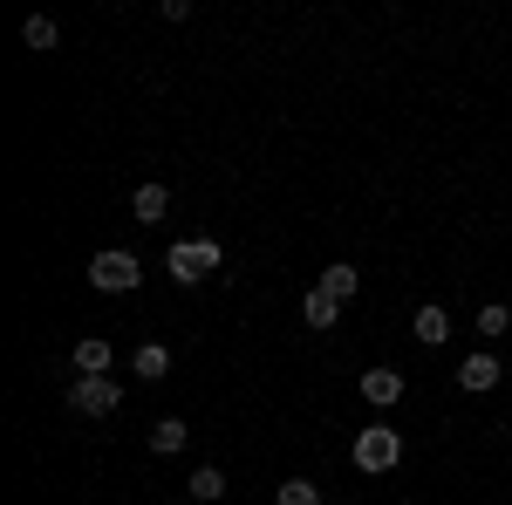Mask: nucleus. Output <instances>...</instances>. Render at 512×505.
Listing matches in <instances>:
<instances>
[{
	"instance_id": "nucleus-2",
	"label": "nucleus",
	"mask_w": 512,
	"mask_h": 505,
	"mask_svg": "<svg viewBox=\"0 0 512 505\" xmlns=\"http://www.w3.org/2000/svg\"><path fill=\"white\" fill-rule=\"evenodd\" d=\"M349 458H355V471H396V458H403V430L369 424V430L349 444Z\"/></svg>"
},
{
	"instance_id": "nucleus-18",
	"label": "nucleus",
	"mask_w": 512,
	"mask_h": 505,
	"mask_svg": "<svg viewBox=\"0 0 512 505\" xmlns=\"http://www.w3.org/2000/svg\"><path fill=\"white\" fill-rule=\"evenodd\" d=\"M178 505H198V499H178Z\"/></svg>"
},
{
	"instance_id": "nucleus-5",
	"label": "nucleus",
	"mask_w": 512,
	"mask_h": 505,
	"mask_svg": "<svg viewBox=\"0 0 512 505\" xmlns=\"http://www.w3.org/2000/svg\"><path fill=\"white\" fill-rule=\"evenodd\" d=\"M458 389H472V396L499 389V355H465L458 362Z\"/></svg>"
},
{
	"instance_id": "nucleus-13",
	"label": "nucleus",
	"mask_w": 512,
	"mask_h": 505,
	"mask_svg": "<svg viewBox=\"0 0 512 505\" xmlns=\"http://www.w3.org/2000/svg\"><path fill=\"white\" fill-rule=\"evenodd\" d=\"M130 369H137V376H144V383H158L164 369H171V349H164V342H144V349L130 355Z\"/></svg>"
},
{
	"instance_id": "nucleus-16",
	"label": "nucleus",
	"mask_w": 512,
	"mask_h": 505,
	"mask_svg": "<svg viewBox=\"0 0 512 505\" xmlns=\"http://www.w3.org/2000/svg\"><path fill=\"white\" fill-rule=\"evenodd\" d=\"M274 505H321V492H315V478H287L274 492Z\"/></svg>"
},
{
	"instance_id": "nucleus-11",
	"label": "nucleus",
	"mask_w": 512,
	"mask_h": 505,
	"mask_svg": "<svg viewBox=\"0 0 512 505\" xmlns=\"http://www.w3.org/2000/svg\"><path fill=\"white\" fill-rule=\"evenodd\" d=\"M444 335H451V314L437 308V301H424V308H417V342H424V349H437Z\"/></svg>"
},
{
	"instance_id": "nucleus-9",
	"label": "nucleus",
	"mask_w": 512,
	"mask_h": 505,
	"mask_svg": "<svg viewBox=\"0 0 512 505\" xmlns=\"http://www.w3.org/2000/svg\"><path fill=\"white\" fill-rule=\"evenodd\" d=\"M185 492H192L198 505H212V499H226V471L219 465H198L192 478H185Z\"/></svg>"
},
{
	"instance_id": "nucleus-7",
	"label": "nucleus",
	"mask_w": 512,
	"mask_h": 505,
	"mask_svg": "<svg viewBox=\"0 0 512 505\" xmlns=\"http://www.w3.org/2000/svg\"><path fill=\"white\" fill-rule=\"evenodd\" d=\"M362 396L390 410V403H403V376L396 369H362Z\"/></svg>"
},
{
	"instance_id": "nucleus-14",
	"label": "nucleus",
	"mask_w": 512,
	"mask_h": 505,
	"mask_svg": "<svg viewBox=\"0 0 512 505\" xmlns=\"http://www.w3.org/2000/svg\"><path fill=\"white\" fill-rule=\"evenodd\" d=\"M21 41H28V48H55V41H62V28H55V21H48V14H28V21H21Z\"/></svg>"
},
{
	"instance_id": "nucleus-1",
	"label": "nucleus",
	"mask_w": 512,
	"mask_h": 505,
	"mask_svg": "<svg viewBox=\"0 0 512 505\" xmlns=\"http://www.w3.org/2000/svg\"><path fill=\"white\" fill-rule=\"evenodd\" d=\"M219 260H226V246H219V239H178V246L164 253L171 280H185V287H198L205 273H219Z\"/></svg>"
},
{
	"instance_id": "nucleus-10",
	"label": "nucleus",
	"mask_w": 512,
	"mask_h": 505,
	"mask_svg": "<svg viewBox=\"0 0 512 505\" xmlns=\"http://www.w3.org/2000/svg\"><path fill=\"white\" fill-rule=\"evenodd\" d=\"M315 287H321V294H335V301H355V287H362V273H355L349 260H335V267L321 273Z\"/></svg>"
},
{
	"instance_id": "nucleus-12",
	"label": "nucleus",
	"mask_w": 512,
	"mask_h": 505,
	"mask_svg": "<svg viewBox=\"0 0 512 505\" xmlns=\"http://www.w3.org/2000/svg\"><path fill=\"white\" fill-rule=\"evenodd\" d=\"M301 314H308V328H335V321H342V301H335V294H321V287H308Z\"/></svg>"
},
{
	"instance_id": "nucleus-8",
	"label": "nucleus",
	"mask_w": 512,
	"mask_h": 505,
	"mask_svg": "<svg viewBox=\"0 0 512 505\" xmlns=\"http://www.w3.org/2000/svg\"><path fill=\"white\" fill-rule=\"evenodd\" d=\"M130 212H137L144 226H158L164 212H171V192H164V185H137V192H130Z\"/></svg>"
},
{
	"instance_id": "nucleus-15",
	"label": "nucleus",
	"mask_w": 512,
	"mask_h": 505,
	"mask_svg": "<svg viewBox=\"0 0 512 505\" xmlns=\"http://www.w3.org/2000/svg\"><path fill=\"white\" fill-rule=\"evenodd\" d=\"M151 451H164V458H171V451H185V417H164V424L151 430Z\"/></svg>"
},
{
	"instance_id": "nucleus-4",
	"label": "nucleus",
	"mask_w": 512,
	"mask_h": 505,
	"mask_svg": "<svg viewBox=\"0 0 512 505\" xmlns=\"http://www.w3.org/2000/svg\"><path fill=\"white\" fill-rule=\"evenodd\" d=\"M123 403V389L110 383V376H82V383H69V410L76 417H110Z\"/></svg>"
},
{
	"instance_id": "nucleus-6",
	"label": "nucleus",
	"mask_w": 512,
	"mask_h": 505,
	"mask_svg": "<svg viewBox=\"0 0 512 505\" xmlns=\"http://www.w3.org/2000/svg\"><path fill=\"white\" fill-rule=\"evenodd\" d=\"M110 362H117V349H110L103 335H89V342H76V376H110Z\"/></svg>"
},
{
	"instance_id": "nucleus-3",
	"label": "nucleus",
	"mask_w": 512,
	"mask_h": 505,
	"mask_svg": "<svg viewBox=\"0 0 512 505\" xmlns=\"http://www.w3.org/2000/svg\"><path fill=\"white\" fill-rule=\"evenodd\" d=\"M137 280H144V267H137V253H123V246H110V253L89 260V287H96V294H130Z\"/></svg>"
},
{
	"instance_id": "nucleus-17",
	"label": "nucleus",
	"mask_w": 512,
	"mask_h": 505,
	"mask_svg": "<svg viewBox=\"0 0 512 505\" xmlns=\"http://www.w3.org/2000/svg\"><path fill=\"white\" fill-rule=\"evenodd\" d=\"M512 328V314L499 308V301H492V308H478V335H506Z\"/></svg>"
}]
</instances>
